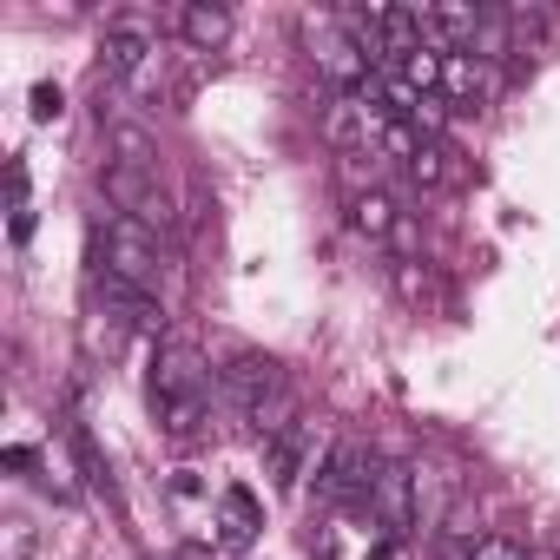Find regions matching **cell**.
<instances>
[{
	"label": "cell",
	"mask_w": 560,
	"mask_h": 560,
	"mask_svg": "<svg viewBox=\"0 0 560 560\" xmlns=\"http://www.w3.org/2000/svg\"><path fill=\"white\" fill-rule=\"evenodd\" d=\"M113 152H119V165H145V172H159V145H152L139 126H119V132H113Z\"/></svg>",
	"instance_id": "cell-17"
},
{
	"label": "cell",
	"mask_w": 560,
	"mask_h": 560,
	"mask_svg": "<svg viewBox=\"0 0 560 560\" xmlns=\"http://www.w3.org/2000/svg\"><path fill=\"white\" fill-rule=\"evenodd\" d=\"M224 402L270 442L277 429H291L298 416H291V389H284V370H277L270 357H257V350H244V357H231V370H224Z\"/></svg>",
	"instance_id": "cell-3"
},
{
	"label": "cell",
	"mask_w": 560,
	"mask_h": 560,
	"mask_svg": "<svg viewBox=\"0 0 560 560\" xmlns=\"http://www.w3.org/2000/svg\"><path fill=\"white\" fill-rule=\"evenodd\" d=\"M27 113H34V119H40V126H54V119H60V113H67V93H60V86H54V80H40V86H34V93H27Z\"/></svg>",
	"instance_id": "cell-19"
},
{
	"label": "cell",
	"mask_w": 560,
	"mask_h": 560,
	"mask_svg": "<svg viewBox=\"0 0 560 560\" xmlns=\"http://www.w3.org/2000/svg\"><path fill=\"white\" fill-rule=\"evenodd\" d=\"M409 178H416L422 191H435V185H455V178H462V165H455V152H448L442 139H422V152L409 159Z\"/></svg>",
	"instance_id": "cell-15"
},
{
	"label": "cell",
	"mask_w": 560,
	"mask_h": 560,
	"mask_svg": "<svg viewBox=\"0 0 560 560\" xmlns=\"http://www.w3.org/2000/svg\"><path fill=\"white\" fill-rule=\"evenodd\" d=\"M304 40H311V54H317L324 80H337V86L363 93V80H370V60H363V47L343 34V21H337V14H311V21H304Z\"/></svg>",
	"instance_id": "cell-5"
},
{
	"label": "cell",
	"mask_w": 560,
	"mask_h": 560,
	"mask_svg": "<svg viewBox=\"0 0 560 560\" xmlns=\"http://www.w3.org/2000/svg\"><path fill=\"white\" fill-rule=\"evenodd\" d=\"M178 34L198 47V54H218L231 40V14L211 8V0H191V8H178Z\"/></svg>",
	"instance_id": "cell-12"
},
{
	"label": "cell",
	"mask_w": 560,
	"mask_h": 560,
	"mask_svg": "<svg viewBox=\"0 0 560 560\" xmlns=\"http://www.w3.org/2000/svg\"><path fill=\"white\" fill-rule=\"evenodd\" d=\"M211 527L224 534V547H250V540H257V527H264L257 494H250L244 481H231V488L218 494V521H211Z\"/></svg>",
	"instance_id": "cell-9"
},
{
	"label": "cell",
	"mask_w": 560,
	"mask_h": 560,
	"mask_svg": "<svg viewBox=\"0 0 560 560\" xmlns=\"http://www.w3.org/2000/svg\"><path fill=\"white\" fill-rule=\"evenodd\" d=\"M370 514L389 540H402L416 527V468L409 462H383L376 468V488H370Z\"/></svg>",
	"instance_id": "cell-7"
},
{
	"label": "cell",
	"mask_w": 560,
	"mask_h": 560,
	"mask_svg": "<svg viewBox=\"0 0 560 560\" xmlns=\"http://www.w3.org/2000/svg\"><path fill=\"white\" fill-rule=\"evenodd\" d=\"M376 455H370V442H357V435H343L330 455H324V468H317V501L324 508H343V501H370V488H376Z\"/></svg>",
	"instance_id": "cell-4"
},
{
	"label": "cell",
	"mask_w": 560,
	"mask_h": 560,
	"mask_svg": "<svg viewBox=\"0 0 560 560\" xmlns=\"http://www.w3.org/2000/svg\"><path fill=\"white\" fill-rule=\"evenodd\" d=\"M172 501H205V481H198L191 468H178V475H172Z\"/></svg>",
	"instance_id": "cell-21"
},
{
	"label": "cell",
	"mask_w": 560,
	"mask_h": 560,
	"mask_svg": "<svg viewBox=\"0 0 560 560\" xmlns=\"http://www.w3.org/2000/svg\"><path fill=\"white\" fill-rule=\"evenodd\" d=\"M100 54H106V73H113V80H126V73H139V67H145V54H152V40H145L139 27H113Z\"/></svg>",
	"instance_id": "cell-14"
},
{
	"label": "cell",
	"mask_w": 560,
	"mask_h": 560,
	"mask_svg": "<svg viewBox=\"0 0 560 560\" xmlns=\"http://www.w3.org/2000/svg\"><path fill=\"white\" fill-rule=\"evenodd\" d=\"M350 224H357L370 244H396V237H402V211H396L389 191H363V198H350Z\"/></svg>",
	"instance_id": "cell-11"
},
{
	"label": "cell",
	"mask_w": 560,
	"mask_h": 560,
	"mask_svg": "<svg viewBox=\"0 0 560 560\" xmlns=\"http://www.w3.org/2000/svg\"><path fill=\"white\" fill-rule=\"evenodd\" d=\"M0 462H8L14 475H27V468H40V448H27V442H14L8 455H0Z\"/></svg>",
	"instance_id": "cell-22"
},
{
	"label": "cell",
	"mask_w": 560,
	"mask_h": 560,
	"mask_svg": "<svg viewBox=\"0 0 560 560\" xmlns=\"http://www.w3.org/2000/svg\"><path fill=\"white\" fill-rule=\"evenodd\" d=\"M311 442H317V422H291V429H277V435L264 442V455H270V475H277V488H298V475H304V455H311Z\"/></svg>",
	"instance_id": "cell-10"
},
{
	"label": "cell",
	"mask_w": 560,
	"mask_h": 560,
	"mask_svg": "<svg viewBox=\"0 0 560 560\" xmlns=\"http://www.w3.org/2000/svg\"><path fill=\"white\" fill-rule=\"evenodd\" d=\"M534 560H553V553H534Z\"/></svg>",
	"instance_id": "cell-23"
},
{
	"label": "cell",
	"mask_w": 560,
	"mask_h": 560,
	"mask_svg": "<svg viewBox=\"0 0 560 560\" xmlns=\"http://www.w3.org/2000/svg\"><path fill=\"white\" fill-rule=\"evenodd\" d=\"M93 270L113 277V284H126V291H139V298H159V284H165V244H159L152 224H139L126 211H106L93 224Z\"/></svg>",
	"instance_id": "cell-2"
},
{
	"label": "cell",
	"mask_w": 560,
	"mask_h": 560,
	"mask_svg": "<svg viewBox=\"0 0 560 560\" xmlns=\"http://www.w3.org/2000/svg\"><path fill=\"white\" fill-rule=\"evenodd\" d=\"M475 560H534L521 540H508V534H481V547H475Z\"/></svg>",
	"instance_id": "cell-20"
},
{
	"label": "cell",
	"mask_w": 560,
	"mask_h": 560,
	"mask_svg": "<svg viewBox=\"0 0 560 560\" xmlns=\"http://www.w3.org/2000/svg\"><path fill=\"white\" fill-rule=\"evenodd\" d=\"M224 389V376H211V357L185 337L159 343L152 357V376H145V396H152V416L172 442H191L205 422H211V396Z\"/></svg>",
	"instance_id": "cell-1"
},
{
	"label": "cell",
	"mask_w": 560,
	"mask_h": 560,
	"mask_svg": "<svg viewBox=\"0 0 560 560\" xmlns=\"http://www.w3.org/2000/svg\"><path fill=\"white\" fill-rule=\"evenodd\" d=\"M0 560H34V521H21V514L0 521Z\"/></svg>",
	"instance_id": "cell-18"
},
{
	"label": "cell",
	"mask_w": 560,
	"mask_h": 560,
	"mask_svg": "<svg viewBox=\"0 0 560 560\" xmlns=\"http://www.w3.org/2000/svg\"><path fill=\"white\" fill-rule=\"evenodd\" d=\"M429 27H435L448 47H475L481 27H488V8H429Z\"/></svg>",
	"instance_id": "cell-13"
},
{
	"label": "cell",
	"mask_w": 560,
	"mask_h": 560,
	"mask_svg": "<svg viewBox=\"0 0 560 560\" xmlns=\"http://www.w3.org/2000/svg\"><path fill=\"white\" fill-rule=\"evenodd\" d=\"M80 337H86V357H119V343H126V324H119L113 311H100V304H93Z\"/></svg>",
	"instance_id": "cell-16"
},
{
	"label": "cell",
	"mask_w": 560,
	"mask_h": 560,
	"mask_svg": "<svg viewBox=\"0 0 560 560\" xmlns=\"http://www.w3.org/2000/svg\"><path fill=\"white\" fill-rule=\"evenodd\" d=\"M100 185H106L113 211H126V218H139V224H152V231L172 224L165 191H159V172H145V165H119V159H113V165L100 172Z\"/></svg>",
	"instance_id": "cell-6"
},
{
	"label": "cell",
	"mask_w": 560,
	"mask_h": 560,
	"mask_svg": "<svg viewBox=\"0 0 560 560\" xmlns=\"http://www.w3.org/2000/svg\"><path fill=\"white\" fill-rule=\"evenodd\" d=\"M448 106H481L488 93H494V60H481V54H468V47H442V86H435Z\"/></svg>",
	"instance_id": "cell-8"
}]
</instances>
